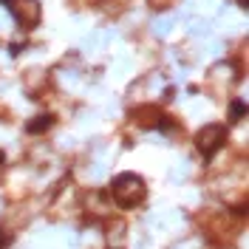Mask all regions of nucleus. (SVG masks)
Wrapping results in <instances>:
<instances>
[{
  "label": "nucleus",
  "mask_w": 249,
  "mask_h": 249,
  "mask_svg": "<svg viewBox=\"0 0 249 249\" xmlns=\"http://www.w3.org/2000/svg\"><path fill=\"white\" fill-rule=\"evenodd\" d=\"M113 198L122 207H136L144 198V181L133 173H124L119 178H113Z\"/></svg>",
  "instance_id": "nucleus-1"
},
{
  "label": "nucleus",
  "mask_w": 249,
  "mask_h": 249,
  "mask_svg": "<svg viewBox=\"0 0 249 249\" xmlns=\"http://www.w3.org/2000/svg\"><path fill=\"white\" fill-rule=\"evenodd\" d=\"M224 136H227V130H224L221 124H210V127H204L201 133H198V150H201L207 159L215 156V150L224 144Z\"/></svg>",
  "instance_id": "nucleus-2"
}]
</instances>
